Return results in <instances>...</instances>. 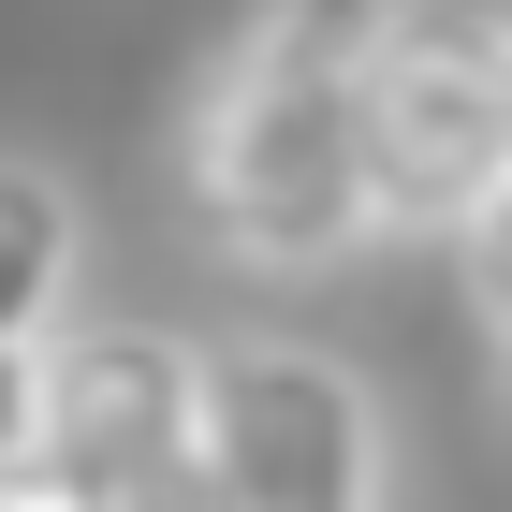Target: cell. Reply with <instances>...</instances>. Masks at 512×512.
<instances>
[{
	"label": "cell",
	"instance_id": "cell-4",
	"mask_svg": "<svg viewBox=\"0 0 512 512\" xmlns=\"http://www.w3.org/2000/svg\"><path fill=\"white\" fill-rule=\"evenodd\" d=\"M205 512H395L366 366L278 322L205 337Z\"/></svg>",
	"mask_w": 512,
	"mask_h": 512
},
{
	"label": "cell",
	"instance_id": "cell-5",
	"mask_svg": "<svg viewBox=\"0 0 512 512\" xmlns=\"http://www.w3.org/2000/svg\"><path fill=\"white\" fill-rule=\"evenodd\" d=\"M88 278V205L44 161H0V352H44Z\"/></svg>",
	"mask_w": 512,
	"mask_h": 512
},
{
	"label": "cell",
	"instance_id": "cell-6",
	"mask_svg": "<svg viewBox=\"0 0 512 512\" xmlns=\"http://www.w3.org/2000/svg\"><path fill=\"white\" fill-rule=\"evenodd\" d=\"M30 439V352H0V454Z\"/></svg>",
	"mask_w": 512,
	"mask_h": 512
},
{
	"label": "cell",
	"instance_id": "cell-3",
	"mask_svg": "<svg viewBox=\"0 0 512 512\" xmlns=\"http://www.w3.org/2000/svg\"><path fill=\"white\" fill-rule=\"evenodd\" d=\"M30 469L74 512H205V337L59 322L30 352Z\"/></svg>",
	"mask_w": 512,
	"mask_h": 512
},
{
	"label": "cell",
	"instance_id": "cell-1",
	"mask_svg": "<svg viewBox=\"0 0 512 512\" xmlns=\"http://www.w3.org/2000/svg\"><path fill=\"white\" fill-rule=\"evenodd\" d=\"M381 0H249L176 118V205L235 278H337L366 249L352 191V44Z\"/></svg>",
	"mask_w": 512,
	"mask_h": 512
},
{
	"label": "cell",
	"instance_id": "cell-2",
	"mask_svg": "<svg viewBox=\"0 0 512 512\" xmlns=\"http://www.w3.org/2000/svg\"><path fill=\"white\" fill-rule=\"evenodd\" d=\"M352 191L366 249H483L512 191V30L498 0H381L352 44Z\"/></svg>",
	"mask_w": 512,
	"mask_h": 512
}]
</instances>
